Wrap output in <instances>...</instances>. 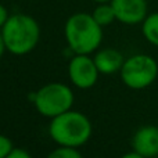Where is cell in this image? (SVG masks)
Returning <instances> with one entry per match:
<instances>
[{
	"label": "cell",
	"mask_w": 158,
	"mask_h": 158,
	"mask_svg": "<svg viewBox=\"0 0 158 158\" xmlns=\"http://www.w3.org/2000/svg\"><path fill=\"white\" fill-rule=\"evenodd\" d=\"M64 38L72 54H93L103 43V27L96 22L92 13H75L65 21Z\"/></svg>",
	"instance_id": "1"
},
{
	"label": "cell",
	"mask_w": 158,
	"mask_h": 158,
	"mask_svg": "<svg viewBox=\"0 0 158 158\" xmlns=\"http://www.w3.org/2000/svg\"><path fill=\"white\" fill-rule=\"evenodd\" d=\"M2 35L6 49L13 56H27L36 49L40 40V25L29 14H10L3 25Z\"/></svg>",
	"instance_id": "2"
},
{
	"label": "cell",
	"mask_w": 158,
	"mask_h": 158,
	"mask_svg": "<svg viewBox=\"0 0 158 158\" xmlns=\"http://www.w3.org/2000/svg\"><path fill=\"white\" fill-rule=\"evenodd\" d=\"M93 125L86 114L77 110H68L52 118L49 123V136L57 146L79 148L90 140Z\"/></svg>",
	"instance_id": "3"
},
{
	"label": "cell",
	"mask_w": 158,
	"mask_h": 158,
	"mask_svg": "<svg viewBox=\"0 0 158 158\" xmlns=\"http://www.w3.org/2000/svg\"><path fill=\"white\" fill-rule=\"evenodd\" d=\"M32 101L36 111L49 119L72 108L75 103L74 90L65 83L52 82L32 93Z\"/></svg>",
	"instance_id": "4"
},
{
	"label": "cell",
	"mask_w": 158,
	"mask_h": 158,
	"mask_svg": "<svg viewBox=\"0 0 158 158\" xmlns=\"http://www.w3.org/2000/svg\"><path fill=\"white\" fill-rule=\"evenodd\" d=\"M119 77L122 83L129 89H147L158 78V63L148 54H133L125 58Z\"/></svg>",
	"instance_id": "5"
},
{
	"label": "cell",
	"mask_w": 158,
	"mask_h": 158,
	"mask_svg": "<svg viewBox=\"0 0 158 158\" xmlns=\"http://www.w3.org/2000/svg\"><path fill=\"white\" fill-rule=\"evenodd\" d=\"M98 72L96 63L90 54H74L68 63V79L77 89H92L98 81Z\"/></svg>",
	"instance_id": "6"
},
{
	"label": "cell",
	"mask_w": 158,
	"mask_h": 158,
	"mask_svg": "<svg viewBox=\"0 0 158 158\" xmlns=\"http://www.w3.org/2000/svg\"><path fill=\"white\" fill-rule=\"evenodd\" d=\"M117 21L125 25L142 24L148 15L147 0H111Z\"/></svg>",
	"instance_id": "7"
},
{
	"label": "cell",
	"mask_w": 158,
	"mask_h": 158,
	"mask_svg": "<svg viewBox=\"0 0 158 158\" xmlns=\"http://www.w3.org/2000/svg\"><path fill=\"white\" fill-rule=\"evenodd\" d=\"M132 150L142 154L146 158L158 156V126H140L132 137Z\"/></svg>",
	"instance_id": "8"
},
{
	"label": "cell",
	"mask_w": 158,
	"mask_h": 158,
	"mask_svg": "<svg viewBox=\"0 0 158 158\" xmlns=\"http://www.w3.org/2000/svg\"><path fill=\"white\" fill-rule=\"evenodd\" d=\"M93 60L96 63L100 75H114L121 71L125 57L119 50L114 47H104L98 49L93 56Z\"/></svg>",
	"instance_id": "9"
},
{
	"label": "cell",
	"mask_w": 158,
	"mask_h": 158,
	"mask_svg": "<svg viewBox=\"0 0 158 158\" xmlns=\"http://www.w3.org/2000/svg\"><path fill=\"white\" fill-rule=\"evenodd\" d=\"M142 33L150 44L158 47V11L150 13L142 22Z\"/></svg>",
	"instance_id": "10"
},
{
	"label": "cell",
	"mask_w": 158,
	"mask_h": 158,
	"mask_svg": "<svg viewBox=\"0 0 158 158\" xmlns=\"http://www.w3.org/2000/svg\"><path fill=\"white\" fill-rule=\"evenodd\" d=\"M93 18L96 19L98 25L101 27H108L114 21H117L115 17V11L112 8L111 3H97V6L94 7V10L92 11Z\"/></svg>",
	"instance_id": "11"
},
{
	"label": "cell",
	"mask_w": 158,
	"mask_h": 158,
	"mask_svg": "<svg viewBox=\"0 0 158 158\" xmlns=\"http://www.w3.org/2000/svg\"><path fill=\"white\" fill-rule=\"evenodd\" d=\"M46 158H83L81 151L75 147H65V146H58L53 151H50Z\"/></svg>",
	"instance_id": "12"
},
{
	"label": "cell",
	"mask_w": 158,
	"mask_h": 158,
	"mask_svg": "<svg viewBox=\"0 0 158 158\" xmlns=\"http://www.w3.org/2000/svg\"><path fill=\"white\" fill-rule=\"evenodd\" d=\"M14 150V144L11 139L6 135L0 133V158H6Z\"/></svg>",
	"instance_id": "13"
},
{
	"label": "cell",
	"mask_w": 158,
	"mask_h": 158,
	"mask_svg": "<svg viewBox=\"0 0 158 158\" xmlns=\"http://www.w3.org/2000/svg\"><path fill=\"white\" fill-rule=\"evenodd\" d=\"M6 158H33V157L31 156V153H28V151L24 150V148L14 147V150L11 151Z\"/></svg>",
	"instance_id": "14"
},
{
	"label": "cell",
	"mask_w": 158,
	"mask_h": 158,
	"mask_svg": "<svg viewBox=\"0 0 158 158\" xmlns=\"http://www.w3.org/2000/svg\"><path fill=\"white\" fill-rule=\"evenodd\" d=\"M8 17H10V14H8V10L2 4V3H0V29H2L3 25L6 24V21L8 19Z\"/></svg>",
	"instance_id": "15"
},
{
	"label": "cell",
	"mask_w": 158,
	"mask_h": 158,
	"mask_svg": "<svg viewBox=\"0 0 158 158\" xmlns=\"http://www.w3.org/2000/svg\"><path fill=\"white\" fill-rule=\"evenodd\" d=\"M121 158H146V157H143L142 154H139V153H136L135 150H132V151H129V153H126V154H123Z\"/></svg>",
	"instance_id": "16"
},
{
	"label": "cell",
	"mask_w": 158,
	"mask_h": 158,
	"mask_svg": "<svg viewBox=\"0 0 158 158\" xmlns=\"http://www.w3.org/2000/svg\"><path fill=\"white\" fill-rule=\"evenodd\" d=\"M7 52L6 49V43H4V39H3V35H2V31H0V58L4 56V53Z\"/></svg>",
	"instance_id": "17"
},
{
	"label": "cell",
	"mask_w": 158,
	"mask_h": 158,
	"mask_svg": "<svg viewBox=\"0 0 158 158\" xmlns=\"http://www.w3.org/2000/svg\"><path fill=\"white\" fill-rule=\"evenodd\" d=\"M94 3H110L111 0H93Z\"/></svg>",
	"instance_id": "18"
},
{
	"label": "cell",
	"mask_w": 158,
	"mask_h": 158,
	"mask_svg": "<svg viewBox=\"0 0 158 158\" xmlns=\"http://www.w3.org/2000/svg\"><path fill=\"white\" fill-rule=\"evenodd\" d=\"M94 158H104V157H94Z\"/></svg>",
	"instance_id": "19"
}]
</instances>
